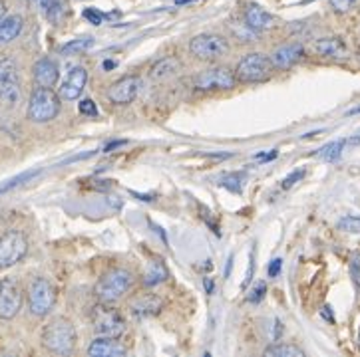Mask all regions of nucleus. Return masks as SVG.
<instances>
[{"mask_svg":"<svg viewBox=\"0 0 360 357\" xmlns=\"http://www.w3.org/2000/svg\"><path fill=\"white\" fill-rule=\"evenodd\" d=\"M134 284V274L126 268H114L110 272H105L94 286V294L98 302L104 304H116L117 299H122L131 288Z\"/></svg>","mask_w":360,"mask_h":357,"instance_id":"f03ea898","label":"nucleus"},{"mask_svg":"<svg viewBox=\"0 0 360 357\" xmlns=\"http://www.w3.org/2000/svg\"><path fill=\"white\" fill-rule=\"evenodd\" d=\"M165 278H167V268L163 266L162 260H153L150 270L143 274V286L153 288V286H158V284L165 282Z\"/></svg>","mask_w":360,"mask_h":357,"instance_id":"5701e85b","label":"nucleus"},{"mask_svg":"<svg viewBox=\"0 0 360 357\" xmlns=\"http://www.w3.org/2000/svg\"><path fill=\"white\" fill-rule=\"evenodd\" d=\"M245 24H247L249 30H253V32H265V30L275 26V18H273L265 8H261L259 4L251 2V4H247V8H245Z\"/></svg>","mask_w":360,"mask_h":357,"instance_id":"a211bd4d","label":"nucleus"},{"mask_svg":"<svg viewBox=\"0 0 360 357\" xmlns=\"http://www.w3.org/2000/svg\"><path fill=\"white\" fill-rule=\"evenodd\" d=\"M345 145H347V141H345V139H338V141H333V143H326L323 149H319L316 157H319L321 161H326V163L338 161V159H340V155H342Z\"/></svg>","mask_w":360,"mask_h":357,"instance_id":"393cba45","label":"nucleus"},{"mask_svg":"<svg viewBox=\"0 0 360 357\" xmlns=\"http://www.w3.org/2000/svg\"><path fill=\"white\" fill-rule=\"evenodd\" d=\"M271 69H273V64L269 56L261 52H251L237 64L233 74H235L237 83H259V81L269 80Z\"/></svg>","mask_w":360,"mask_h":357,"instance_id":"20e7f679","label":"nucleus"},{"mask_svg":"<svg viewBox=\"0 0 360 357\" xmlns=\"http://www.w3.org/2000/svg\"><path fill=\"white\" fill-rule=\"evenodd\" d=\"M128 349L117 342V337L98 335L88 347V356L92 357H124Z\"/></svg>","mask_w":360,"mask_h":357,"instance_id":"f3484780","label":"nucleus"},{"mask_svg":"<svg viewBox=\"0 0 360 357\" xmlns=\"http://www.w3.org/2000/svg\"><path fill=\"white\" fill-rule=\"evenodd\" d=\"M281 266H283V260L281 258H275L271 266H269V276L271 278H277L281 274Z\"/></svg>","mask_w":360,"mask_h":357,"instance_id":"f704fd0d","label":"nucleus"},{"mask_svg":"<svg viewBox=\"0 0 360 357\" xmlns=\"http://www.w3.org/2000/svg\"><path fill=\"white\" fill-rule=\"evenodd\" d=\"M36 6L46 16L52 24H60L66 16V4L64 0H36Z\"/></svg>","mask_w":360,"mask_h":357,"instance_id":"412c9836","label":"nucleus"},{"mask_svg":"<svg viewBox=\"0 0 360 357\" xmlns=\"http://www.w3.org/2000/svg\"><path fill=\"white\" fill-rule=\"evenodd\" d=\"M4 12H6V8H4V2H0V18L4 16Z\"/></svg>","mask_w":360,"mask_h":357,"instance_id":"a19ab883","label":"nucleus"},{"mask_svg":"<svg viewBox=\"0 0 360 357\" xmlns=\"http://www.w3.org/2000/svg\"><path fill=\"white\" fill-rule=\"evenodd\" d=\"M24 28L22 16L11 14V16H2L0 18V44H11L12 40H16Z\"/></svg>","mask_w":360,"mask_h":357,"instance_id":"6ab92c4d","label":"nucleus"},{"mask_svg":"<svg viewBox=\"0 0 360 357\" xmlns=\"http://www.w3.org/2000/svg\"><path fill=\"white\" fill-rule=\"evenodd\" d=\"M116 66H117L116 62H105L104 69H112V68H116Z\"/></svg>","mask_w":360,"mask_h":357,"instance_id":"ea45409f","label":"nucleus"},{"mask_svg":"<svg viewBox=\"0 0 360 357\" xmlns=\"http://www.w3.org/2000/svg\"><path fill=\"white\" fill-rule=\"evenodd\" d=\"M90 320H92L94 332L98 335L117 337V335L124 334V330H126V322H124L122 314L114 310L112 304L100 302L98 306H94L92 314H90Z\"/></svg>","mask_w":360,"mask_h":357,"instance_id":"39448f33","label":"nucleus"},{"mask_svg":"<svg viewBox=\"0 0 360 357\" xmlns=\"http://www.w3.org/2000/svg\"><path fill=\"white\" fill-rule=\"evenodd\" d=\"M253 270H255V250H251V264H249V272H247V278L243 282V288H247L251 284V278H253Z\"/></svg>","mask_w":360,"mask_h":357,"instance_id":"c9c22d12","label":"nucleus"},{"mask_svg":"<svg viewBox=\"0 0 360 357\" xmlns=\"http://www.w3.org/2000/svg\"><path fill=\"white\" fill-rule=\"evenodd\" d=\"M354 114H360V107H354V109H350L349 116H354Z\"/></svg>","mask_w":360,"mask_h":357,"instance_id":"79ce46f5","label":"nucleus"},{"mask_svg":"<svg viewBox=\"0 0 360 357\" xmlns=\"http://www.w3.org/2000/svg\"><path fill=\"white\" fill-rule=\"evenodd\" d=\"M84 18L90 20L92 24H102V20H104L105 16L102 12L96 11V8H86V11H84Z\"/></svg>","mask_w":360,"mask_h":357,"instance_id":"473e14b6","label":"nucleus"},{"mask_svg":"<svg viewBox=\"0 0 360 357\" xmlns=\"http://www.w3.org/2000/svg\"><path fill=\"white\" fill-rule=\"evenodd\" d=\"M76 328L66 318H54L42 330V346L56 356H70L76 347Z\"/></svg>","mask_w":360,"mask_h":357,"instance_id":"f257e3e1","label":"nucleus"},{"mask_svg":"<svg viewBox=\"0 0 360 357\" xmlns=\"http://www.w3.org/2000/svg\"><path fill=\"white\" fill-rule=\"evenodd\" d=\"M338 231L352 232V234H360V217H352V215H347L337 222Z\"/></svg>","mask_w":360,"mask_h":357,"instance_id":"c85d7f7f","label":"nucleus"},{"mask_svg":"<svg viewBox=\"0 0 360 357\" xmlns=\"http://www.w3.org/2000/svg\"><path fill=\"white\" fill-rule=\"evenodd\" d=\"M78 109H80L82 116H86V117L98 116V109H96V104H94L92 100H82L80 104H78Z\"/></svg>","mask_w":360,"mask_h":357,"instance_id":"2f4dec72","label":"nucleus"},{"mask_svg":"<svg viewBox=\"0 0 360 357\" xmlns=\"http://www.w3.org/2000/svg\"><path fill=\"white\" fill-rule=\"evenodd\" d=\"M122 145H126V141H112V143H108V145L104 147V153H110V151L120 149Z\"/></svg>","mask_w":360,"mask_h":357,"instance_id":"e433bc0d","label":"nucleus"},{"mask_svg":"<svg viewBox=\"0 0 360 357\" xmlns=\"http://www.w3.org/2000/svg\"><path fill=\"white\" fill-rule=\"evenodd\" d=\"M321 314H323V318H326L328 322H333V314H330V308H328V306H325Z\"/></svg>","mask_w":360,"mask_h":357,"instance_id":"58836bf2","label":"nucleus"},{"mask_svg":"<svg viewBox=\"0 0 360 357\" xmlns=\"http://www.w3.org/2000/svg\"><path fill=\"white\" fill-rule=\"evenodd\" d=\"M163 308V302L153 294H143L138 296L129 302V314L136 318V320H146L151 316H158Z\"/></svg>","mask_w":360,"mask_h":357,"instance_id":"dca6fc26","label":"nucleus"},{"mask_svg":"<svg viewBox=\"0 0 360 357\" xmlns=\"http://www.w3.org/2000/svg\"><path fill=\"white\" fill-rule=\"evenodd\" d=\"M38 175H40V169H32V171H24V173L16 175V177L8 179V181L0 183V196L6 195V193H11V191H14V189H18L20 184L32 181V179L38 177Z\"/></svg>","mask_w":360,"mask_h":357,"instance_id":"a878e982","label":"nucleus"},{"mask_svg":"<svg viewBox=\"0 0 360 357\" xmlns=\"http://www.w3.org/2000/svg\"><path fill=\"white\" fill-rule=\"evenodd\" d=\"M203 284H205L207 294H213V290H215V282H211V278H205V280H203Z\"/></svg>","mask_w":360,"mask_h":357,"instance_id":"4c0bfd02","label":"nucleus"},{"mask_svg":"<svg viewBox=\"0 0 360 357\" xmlns=\"http://www.w3.org/2000/svg\"><path fill=\"white\" fill-rule=\"evenodd\" d=\"M56 290L46 278H34L28 288V310L36 318H44L54 310Z\"/></svg>","mask_w":360,"mask_h":357,"instance_id":"423d86ee","label":"nucleus"},{"mask_svg":"<svg viewBox=\"0 0 360 357\" xmlns=\"http://www.w3.org/2000/svg\"><path fill=\"white\" fill-rule=\"evenodd\" d=\"M267 357H304V351L301 347L292 346V344H275L265 349Z\"/></svg>","mask_w":360,"mask_h":357,"instance_id":"bb28decb","label":"nucleus"},{"mask_svg":"<svg viewBox=\"0 0 360 357\" xmlns=\"http://www.w3.org/2000/svg\"><path fill=\"white\" fill-rule=\"evenodd\" d=\"M92 46H94L92 36H84V38H76V40H70L68 44H64V46L60 48V54H62V56H76V54H84V52H88Z\"/></svg>","mask_w":360,"mask_h":357,"instance_id":"b1692460","label":"nucleus"},{"mask_svg":"<svg viewBox=\"0 0 360 357\" xmlns=\"http://www.w3.org/2000/svg\"><path fill=\"white\" fill-rule=\"evenodd\" d=\"M189 52L198 60L213 62L229 54V42L219 34H199L191 38Z\"/></svg>","mask_w":360,"mask_h":357,"instance_id":"1a4fd4ad","label":"nucleus"},{"mask_svg":"<svg viewBox=\"0 0 360 357\" xmlns=\"http://www.w3.org/2000/svg\"><path fill=\"white\" fill-rule=\"evenodd\" d=\"M181 68V64H179V60L175 58H162L158 60L155 64H153V68H151V78L155 81H163V80H169L172 76H175L177 72Z\"/></svg>","mask_w":360,"mask_h":357,"instance_id":"4be33fe9","label":"nucleus"},{"mask_svg":"<svg viewBox=\"0 0 360 357\" xmlns=\"http://www.w3.org/2000/svg\"><path fill=\"white\" fill-rule=\"evenodd\" d=\"M304 56V48L299 42H292V44H285V46L277 48L269 60L273 64V68L277 69H289L292 68L295 64H299Z\"/></svg>","mask_w":360,"mask_h":357,"instance_id":"4468645a","label":"nucleus"},{"mask_svg":"<svg viewBox=\"0 0 360 357\" xmlns=\"http://www.w3.org/2000/svg\"><path fill=\"white\" fill-rule=\"evenodd\" d=\"M86 83H88V69L84 68V66L72 68L66 81L60 86V100H64V102H74V100H78L82 93H84Z\"/></svg>","mask_w":360,"mask_h":357,"instance_id":"ddd939ff","label":"nucleus"},{"mask_svg":"<svg viewBox=\"0 0 360 357\" xmlns=\"http://www.w3.org/2000/svg\"><path fill=\"white\" fill-rule=\"evenodd\" d=\"M62 107V100L58 93H54L52 88H36L34 92L30 93L28 100V109H26V117L32 123H50L52 119H56Z\"/></svg>","mask_w":360,"mask_h":357,"instance_id":"7ed1b4c3","label":"nucleus"},{"mask_svg":"<svg viewBox=\"0 0 360 357\" xmlns=\"http://www.w3.org/2000/svg\"><path fill=\"white\" fill-rule=\"evenodd\" d=\"M265 292H267V284L265 282H259L255 288H253V292L247 296V302L249 304H259L261 299L265 298Z\"/></svg>","mask_w":360,"mask_h":357,"instance_id":"c756f323","label":"nucleus"},{"mask_svg":"<svg viewBox=\"0 0 360 357\" xmlns=\"http://www.w3.org/2000/svg\"><path fill=\"white\" fill-rule=\"evenodd\" d=\"M20 76L18 68L11 58L0 60V104L6 107H16L20 102Z\"/></svg>","mask_w":360,"mask_h":357,"instance_id":"0eeeda50","label":"nucleus"},{"mask_svg":"<svg viewBox=\"0 0 360 357\" xmlns=\"http://www.w3.org/2000/svg\"><path fill=\"white\" fill-rule=\"evenodd\" d=\"M32 78L40 88H54L60 80L58 62L52 58H40L32 68Z\"/></svg>","mask_w":360,"mask_h":357,"instance_id":"2eb2a0df","label":"nucleus"},{"mask_svg":"<svg viewBox=\"0 0 360 357\" xmlns=\"http://www.w3.org/2000/svg\"><path fill=\"white\" fill-rule=\"evenodd\" d=\"M356 2H359V0H330V6H333V11L335 12L345 14V12L352 11V8L356 6Z\"/></svg>","mask_w":360,"mask_h":357,"instance_id":"7c9ffc66","label":"nucleus"},{"mask_svg":"<svg viewBox=\"0 0 360 357\" xmlns=\"http://www.w3.org/2000/svg\"><path fill=\"white\" fill-rule=\"evenodd\" d=\"M245 183V175L243 173H229L225 175L223 179H221V187L223 189H229L231 193H241V189H243Z\"/></svg>","mask_w":360,"mask_h":357,"instance_id":"cd10ccee","label":"nucleus"},{"mask_svg":"<svg viewBox=\"0 0 360 357\" xmlns=\"http://www.w3.org/2000/svg\"><path fill=\"white\" fill-rule=\"evenodd\" d=\"M302 177H304V171L302 169H299V171H295V173H290L285 181H283V189H290L292 184L297 183V181H301Z\"/></svg>","mask_w":360,"mask_h":357,"instance_id":"72a5a7b5","label":"nucleus"},{"mask_svg":"<svg viewBox=\"0 0 360 357\" xmlns=\"http://www.w3.org/2000/svg\"><path fill=\"white\" fill-rule=\"evenodd\" d=\"M28 252V238L22 231H6L0 236V268L18 264Z\"/></svg>","mask_w":360,"mask_h":357,"instance_id":"9d476101","label":"nucleus"},{"mask_svg":"<svg viewBox=\"0 0 360 357\" xmlns=\"http://www.w3.org/2000/svg\"><path fill=\"white\" fill-rule=\"evenodd\" d=\"M141 90V80L138 76H124L117 81H114L110 88H108V100L116 105H129L138 95Z\"/></svg>","mask_w":360,"mask_h":357,"instance_id":"f8f14e48","label":"nucleus"},{"mask_svg":"<svg viewBox=\"0 0 360 357\" xmlns=\"http://www.w3.org/2000/svg\"><path fill=\"white\" fill-rule=\"evenodd\" d=\"M193 86L199 92H225V90H233L237 86V80L229 68L213 66V68L199 72Z\"/></svg>","mask_w":360,"mask_h":357,"instance_id":"6e6552de","label":"nucleus"},{"mask_svg":"<svg viewBox=\"0 0 360 357\" xmlns=\"http://www.w3.org/2000/svg\"><path fill=\"white\" fill-rule=\"evenodd\" d=\"M24 294L20 284L12 278L0 282V320H14L22 310Z\"/></svg>","mask_w":360,"mask_h":357,"instance_id":"9b49d317","label":"nucleus"},{"mask_svg":"<svg viewBox=\"0 0 360 357\" xmlns=\"http://www.w3.org/2000/svg\"><path fill=\"white\" fill-rule=\"evenodd\" d=\"M314 50L326 58H347L349 50L340 38H323L314 44Z\"/></svg>","mask_w":360,"mask_h":357,"instance_id":"aec40b11","label":"nucleus"}]
</instances>
